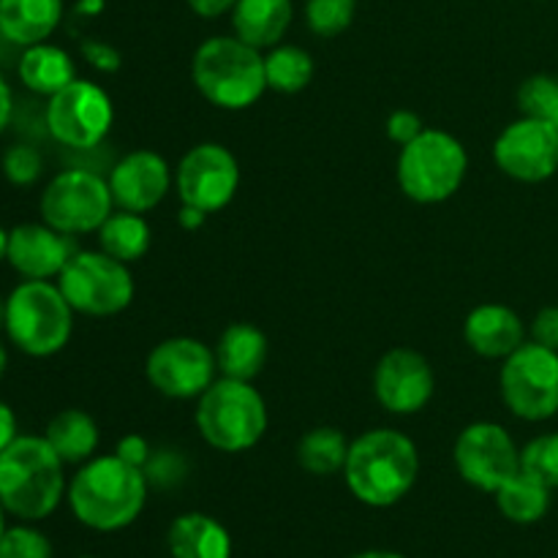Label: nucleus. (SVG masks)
<instances>
[{"label":"nucleus","instance_id":"1","mask_svg":"<svg viewBox=\"0 0 558 558\" xmlns=\"http://www.w3.org/2000/svg\"><path fill=\"white\" fill-rule=\"evenodd\" d=\"M145 472L120 456H93L71 477L69 507L82 526L93 532H120L142 515L147 501Z\"/></svg>","mask_w":558,"mask_h":558},{"label":"nucleus","instance_id":"2","mask_svg":"<svg viewBox=\"0 0 558 558\" xmlns=\"http://www.w3.org/2000/svg\"><path fill=\"white\" fill-rule=\"evenodd\" d=\"M420 474V452L412 436L396 428H374L349 445L343 480L357 501L392 507L407 499Z\"/></svg>","mask_w":558,"mask_h":558},{"label":"nucleus","instance_id":"3","mask_svg":"<svg viewBox=\"0 0 558 558\" xmlns=\"http://www.w3.org/2000/svg\"><path fill=\"white\" fill-rule=\"evenodd\" d=\"M65 463L44 436H16L0 452V505L20 521H44L63 501Z\"/></svg>","mask_w":558,"mask_h":558},{"label":"nucleus","instance_id":"4","mask_svg":"<svg viewBox=\"0 0 558 558\" xmlns=\"http://www.w3.org/2000/svg\"><path fill=\"white\" fill-rule=\"evenodd\" d=\"M196 90L213 107L240 112L265 96V54L238 36H213L199 44L191 60Z\"/></svg>","mask_w":558,"mask_h":558},{"label":"nucleus","instance_id":"5","mask_svg":"<svg viewBox=\"0 0 558 558\" xmlns=\"http://www.w3.org/2000/svg\"><path fill=\"white\" fill-rule=\"evenodd\" d=\"M196 430L218 452L238 456L259 445L267 434V403L254 381L218 376L196 398Z\"/></svg>","mask_w":558,"mask_h":558},{"label":"nucleus","instance_id":"6","mask_svg":"<svg viewBox=\"0 0 558 558\" xmlns=\"http://www.w3.org/2000/svg\"><path fill=\"white\" fill-rule=\"evenodd\" d=\"M74 314L58 283L22 281L5 298V332L20 352L52 357L63 352L74 332Z\"/></svg>","mask_w":558,"mask_h":558},{"label":"nucleus","instance_id":"7","mask_svg":"<svg viewBox=\"0 0 558 558\" xmlns=\"http://www.w3.org/2000/svg\"><path fill=\"white\" fill-rule=\"evenodd\" d=\"M469 172L466 147L441 129H425L417 140L401 147L396 178L403 196L417 205H439L458 194Z\"/></svg>","mask_w":558,"mask_h":558},{"label":"nucleus","instance_id":"8","mask_svg":"<svg viewBox=\"0 0 558 558\" xmlns=\"http://www.w3.org/2000/svg\"><path fill=\"white\" fill-rule=\"evenodd\" d=\"M58 287L76 314L118 316L134 303V276L125 262L104 251H76L58 276Z\"/></svg>","mask_w":558,"mask_h":558},{"label":"nucleus","instance_id":"9","mask_svg":"<svg viewBox=\"0 0 558 558\" xmlns=\"http://www.w3.org/2000/svg\"><path fill=\"white\" fill-rule=\"evenodd\" d=\"M499 390L505 407L526 423H545L558 414V352L526 341L501 360Z\"/></svg>","mask_w":558,"mask_h":558},{"label":"nucleus","instance_id":"10","mask_svg":"<svg viewBox=\"0 0 558 558\" xmlns=\"http://www.w3.org/2000/svg\"><path fill=\"white\" fill-rule=\"evenodd\" d=\"M114 213L109 180L90 169L54 174L41 194V221L63 234H90Z\"/></svg>","mask_w":558,"mask_h":558},{"label":"nucleus","instance_id":"11","mask_svg":"<svg viewBox=\"0 0 558 558\" xmlns=\"http://www.w3.org/2000/svg\"><path fill=\"white\" fill-rule=\"evenodd\" d=\"M216 349L191 336L163 338L145 360V376L153 390L172 401H194L218 379Z\"/></svg>","mask_w":558,"mask_h":558},{"label":"nucleus","instance_id":"12","mask_svg":"<svg viewBox=\"0 0 558 558\" xmlns=\"http://www.w3.org/2000/svg\"><path fill=\"white\" fill-rule=\"evenodd\" d=\"M114 107L101 85L74 80L54 93L47 104V129L54 142L74 150H90L107 140L112 129Z\"/></svg>","mask_w":558,"mask_h":558},{"label":"nucleus","instance_id":"13","mask_svg":"<svg viewBox=\"0 0 558 558\" xmlns=\"http://www.w3.org/2000/svg\"><path fill=\"white\" fill-rule=\"evenodd\" d=\"M452 463L463 483L485 494H496L512 474L521 472V450L505 425L480 420L458 434Z\"/></svg>","mask_w":558,"mask_h":558},{"label":"nucleus","instance_id":"14","mask_svg":"<svg viewBox=\"0 0 558 558\" xmlns=\"http://www.w3.org/2000/svg\"><path fill=\"white\" fill-rule=\"evenodd\" d=\"M240 189V163L229 147L218 142L194 145L174 169V191L180 205L202 213H218L234 199Z\"/></svg>","mask_w":558,"mask_h":558},{"label":"nucleus","instance_id":"15","mask_svg":"<svg viewBox=\"0 0 558 558\" xmlns=\"http://www.w3.org/2000/svg\"><path fill=\"white\" fill-rule=\"evenodd\" d=\"M494 161L518 183H545L558 172V125L521 114L496 136Z\"/></svg>","mask_w":558,"mask_h":558},{"label":"nucleus","instance_id":"16","mask_svg":"<svg viewBox=\"0 0 558 558\" xmlns=\"http://www.w3.org/2000/svg\"><path fill=\"white\" fill-rule=\"evenodd\" d=\"M436 392V376L428 357L409 347L381 354L374 368V396L385 412L409 417L423 412Z\"/></svg>","mask_w":558,"mask_h":558},{"label":"nucleus","instance_id":"17","mask_svg":"<svg viewBox=\"0 0 558 558\" xmlns=\"http://www.w3.org/2000/svg\"><path fill=\"white\" fill-rule=\"evenodd\" d=\"M109 191L118 210L150 213L172 189V169L156 150H131L109 172Z\"/></svg>","mask_w":558,"mask_h":558},{"label":"nucleus","instance_id":"18","mask_svg":"<svg viewBox=\"0 0 558 558\" xmlns=\"http://www.w3.org/2000/svg\"><path fill=\"white\" fill-rule=\"evenodd\" d=\"M76 245L71 234L58 232L49 223H20L9 232V265L27 281H49L63 272Z\"/></svg>","mask_w":558,"mask_h":558},{"label":"nucleus","instance_id":"19","mask_svg":"<svg viewBox=\"0 0 558 558\" xmlns=\"http://www.w3.org/2000/svg\"><path fill=\"white\" fill-rule=\"evenodd\" d=\"M463 341L485 360H507L526 343V325L501 303H483L463 322Z\"/></svg>","mask_w":558,"mask_h":558},{"label":"nucleus","instance_id":"20","mask_svg":"<svg viewBox=\"0 0 558 558\" xmlns=\"http://www.w3.org/2000/svg\"><path fill=\"white\" fill-rule=\"evenodd\" d=\"M267 354H270V343L265 332L251 322H234L216 343L218 374L227 379L254 381L265 371Z\"/></svg>","mask_w":558,"mask_h":558},{"label":"nucleus","instance_id":"21","mask_svg":"<svg viewBox=\"0 0 558 558\" xmlns=\"http://www.w3.org/2000/svg\"><path fill=\"white\" fill-rule=\"evenodd\" d=\"M60 20L63 0H0V36L16 47L47 41Z\"/></svg>","mask_w":558,"mask_h":558},{"label":"nucleus","instance_id":"22","mask_svg":"<svg viewBox=\"0 0 558 558\" xmlns=\"http://www.w3.org/2000/svg\"><path fill=\"white\" fill-rule=\"evenodd\" d=\"M292 16V0H238L232 9L234 36L256 49H272L287 36Z\"/></svg>","mask_w":558,"mask_h":558},{"label":"nucleus","instance_id":"23","mask_svg":"<svg viewBox=\"0 0 558 558\" xmlns=\"http://www.w3.org/2000/svg\"><path fill=\"white\" fill-rule=\"evenodd\" d=\"M167 545L172 558H232V537L205 512H185L174 518Z\"/></svg>","mask_w":558,"mask_h":558},{"label":"nucleus","instance_id":"24","mask_svg":"<svg viewBox=\"0 0 558 558\" xmlns=\"http://www.w3.org/2000/svg\"><path fill=\"white\" fill-rule=\"evenodd\" d=\"M16 71H20V80L27 90L47 98H52L54 93H60L65 85H71L76 80L71 54L47 41L25 47V52L20 58V69Z\"/></svg>","mask_w":558,"mask_h":558},{"label":"nucleus","instance_id":"25","mask_svg":"<svg viewBox=\"0 0 558 558\" xmlns=\"http://www.w3.org/2000/svg\"><path fill=\"white\" fill-rule=\"evenodd\" d=\"M44 439L52 445L60 461L82 466V463L96 456L101 434H98L96 420L87 412H82V409H63V412H58L49 420Z\"/></svg>","mask_w":558,"mask_h":558},{"label":"nucleus","instance_id":"26","mask_svg":"<svg viewBox=\"0 0 558 558\" xmlns=\"http://www.w3.org/2000/svg\"><path fill=\"white\" fill-rule=\"evenodd\" d=\"M96 234L104 254L114 256V259L125 262V265L140 262L150 251L153 243V229L147 223V218L142 213L129 210L112 213Z\"/></svg>","mask_w":558,"mask_h":558},{"label":"nucleus","instance_id":"27","mask_svg":"<svg viewBox=\"0 0 558 558\" xmlns=\"http://www.w3.org/2000/svg\"><path fill=\"white\" fill-rule=\"evenodd\" d=\"M550 494L554 490L548 485H543L539 480L529 477L526 472H518L496 490V507H499L501 515L512 523H537L548 515L550 510Z\"/></svg>","mask_w":558,"mask_h":558},{"label":"nucleus","instance_id":"28","mask_svg":"<svg viewBox=\"0 0 558 558\" xmlns=\"http://www.w3.org/2000/svg\"><path fill=\"white\" fill-rule=\"evenodd\" d=\"M349 445L347 434L332 425H316L298 441V463L314 477H332L343 474Z\"/></svg>","mask_w":558,"mask_h":558},{"label":"nucleus","instance_id":"29","mask_svg":"<svg viewBox=\"0 0 558 558\" xmlns=\"http://www.w3.org/2000/svg\"><path fill=\"white\" fill-rule=\"evenodd\" d=\"M314 71L316 65L308 49L294 47V44H276L265 54V80L267 90L272 93L294 96V93L305 90L314 80Z\"/></svg>","mask_w":558,"mask_h":558},{"label":"nucleus","instance_id":"30","mask_svg":"<svg viewBox=\"0 0 558 558\" xmlns=\"http://www.w3.org/2000/svg\"><path fill=\"white\" fill-rule=\"evenodd\" d=\"M357 0H305V25L314 36L336 38L352 27Z\"/></svg>","mask_w":558,"mask_h":558},{"label":"nucleus","instance_id":"31","mask_svg":"<svg viewBox=\"0 0 558 558\" xmlns=\"http://www.w3.org/2000/svg\"><path fill=\"white\" fill-rule=\"evenodd\" d=\"M518 109L526 118L558 125V74H534L518 87Z\"/></svg>","mask_w":558,"mask_h":558},{"label":"nucleus","instance_id":"32","mask_svg":"<svg viewBox=\"0 0 558 558\" xmlns=\"http://www.w3.org/2000/svg\"><path fill=\"white\" fill-rule=\"evenodd\" d=\"M521 472L539 480L550 490H558V434L534 436L521 447Z\"/></svg>","mask_w":558,"mask_h":558},{"label":"nucleus","instance_id":"33","mask_svg":"<svg viewBox=\"0 0 558 558\" xmlns=\"http://www.w3.org/2000/svg\"><path fill=\"white\" fill-rule=\"evenodd\" d=\"M0 558H54L47 534L33 526H11L0 539Z\"/></svg>","mask_w":558,"mask_h":558},{"label":"nucleus","instance_id":"34","mask_svg":"<svg viewBox=\"0 0 558 558\" xmlns=\"http://www.w3.org/2000/svg\"><path fill=\"white\" fill-rule=\"evenodd\" d=\"M44 172V158L36 147L14 145L3 153V174L14 185H33Z\"/></svg>","mask_w":558,"mask_h":558},{"label":"nucleus","instance_id":"35","mask_svg":"<svg viewBox=\"0 0 558 558\" xmlns=\"http://www.w3.org/2000/svg\"><path fill=\"white\" fill-rule=\"evenodd\" d=\"M145 477L150 485H169V483H178L180 477L185 474L183 466V458L178 452H153L150 461L145 463Z\"/></svg>","mask_w":558,"mask_h":558},{"label":"nucleus","instance_id":"36","mask_svg":"<svg viewBox=\"0 0 558 558\" xmlns=\"http://www.w3.org/2000/svg\"><path fill=\"white\" fill-rule=\"evenodd\" d=\"M423 131H425L423 118H420L417 112H412V109H396V112L387 118V136H390L398 147H403V145H409L412 140H417Z\"/></svg>","mask_w":558,"mask_h":558},{"label":"nucleus","instance_id":"37","mask_svg":"<svg viewBox=\"0 0 558 558\" xmlns=\"http://www.w3.org/2000/svg\"><path fill=\"white\" fill-rule=\"evenodd\" d=\"M529 341L558 352V305H545L534 314L532 327H529Z\"/></svg>","mask_w":558,"mask_h":558},{"label":"nucleus","instance_id":"38","mask_svg":"<svg viewBox=\"0 0 558 558\" xmlns=\"http://www.w3.org/2000/svg\"><path fill=\"white\" fill-rule=\"evenodd\" d=\"M82 54H85V60L93 69L107 71V74L120 69V52L104 41H85L82 44Z\"/></svg>","mask_w":558,"mask_h":558},{"label":"nucleus","instance_id":"39","mask_svg":"<svg viewBox=\"0 0 558 558\" xmlns=\"http://www.w3.org/2000/svg\"><path fill=\"white\" fill-rule=\"evenodd\" d=\"M114 456H120L125 463H131V466L145 469V463L150 461L153 450H150V445H147L145 436L129 434L118 441V450H114Z\"/></svg>","mask_w":558,"mask_h":558},{"label":"nucleus","instance_id":"40","mask_svg":"<svg viewBox=\"0 0 558 558\" xmlns=\"http://www.w3.org/2000/svg\"><path fill=\"white\" fill-rule=\"evenodd\" d=\"M185 3H189V9L194 11L196 16H202V20H218V16L223 14H232L238 0H185Z\"/></svg>","mask_w":558,"mask_h":558},{"label":"nucleus","instance_id":"41","mask_svg":"<svg viewBox=\"0 0 558 558\" xmlns=\"http://www.w3.org/2000/svg\"><path fill=\"white\" fill-rule=\"evenodd\" d=\"M16 417H14V409L9 407L5 401H0V452L16 439Z\"/></svg>","mask_w":558,"mask_h":558},{"label":"nucleus","instance_id":"42","mask_svg":"<svg viewBox=\"0 0 558 558\" xmlns=\"http://www.w3.org/2000/svg\"><path fill=\"white\" fill-rule=\"evenodd\" d=\"M205 218H207V213L196 210V207H189V205L180 207V213H178L180 227L189 229V232H194V229H199L202 223H205Z\"/></svg>","mask_w":558,"mask_h":558},{"label":"nucleus","instance_id":"43","mask_svg":"<svg viewBox=\"0 0 558 558\" xmlns=\"http://www.w3.org/2000/svg\"><path fill=\"white\" fill-rule=\"evenodd\" d=\"M11 107H14V104H11V87H9V82L0 76V134H3L5 125H9Z\"/></svg>","mask_w":558,"mask_h":558},{"label":"nucleus","instance_id":"44","mask_svg":"<svg viewBox=\"0 0 558 558\" xmlns=\"http://www.w3.org/2000/svg\"><path fill=\"white\" fill-rule=\"evenodd\" d=\"M352 558H407V556L392 554V550H363V554H357Z\"/></svg>","mask_w":558,"mask_h":558},{"label":"nucleus","instance_id":"45","mask_svg":"<svg viewBox=\"0 0 558 558\" xmlns=\"http://www.w3.org/2000/svg\"><path fill=\"white\" fill-rule=\"evenodd\" d=\"M5 254H9V232L0 227V262L5 259Z\"/></svg>","mask_w":558,"mask_h":558},{"label":"nucleus","instance_id":"46","mask_svg":"<svg viewBox=\"0 0 558 558\" xmlns=\"http://www.w3.org/2000/svg\"><path fill=\"white\" fill-rule=\"evenodd\" d=\"M5 365H9V354H5L3 341H0V379H3V374H5Z\"/></svg>","mask_w":558,"mask_h":558},{"label":"nucleus","instance_id":"47","mask_svg":"<svg viewBox=\"0 0 558 558\" xmlns=\"http://www.w3.org/2000/svg\"><path fill=\"white\" fill-rule=\"evenodd\" d=\"M3 532H5V510L3 505H0V539H3Z\"/></svg>","mask_w":558,"mask_h":558},{"label":"nucleus","instance_id":"48","mask_svg":"<svg viewBox=\"0 0 558 558\" xmlns=\"http://www.w3.org/2000/svg\"><path fill=\"white\" fill-rule=\"evenodd\" d=\"M5 325V300L0 298V327Z\"/></svg>","mask_w":558,"mask_h":558},{"label":"nucleus","instance_id":"49","mask_svg":"<svg viewBox=\"0 0 558 558\" xmlns=\"http://www.w3.org/2000/svg\"><path fill=\"white\" fill-rule=\"evenodd\" d=\"M80 558H96V556H80Z\"/></svg>","mask_w":558,"mask_h":558}]
</instances>
